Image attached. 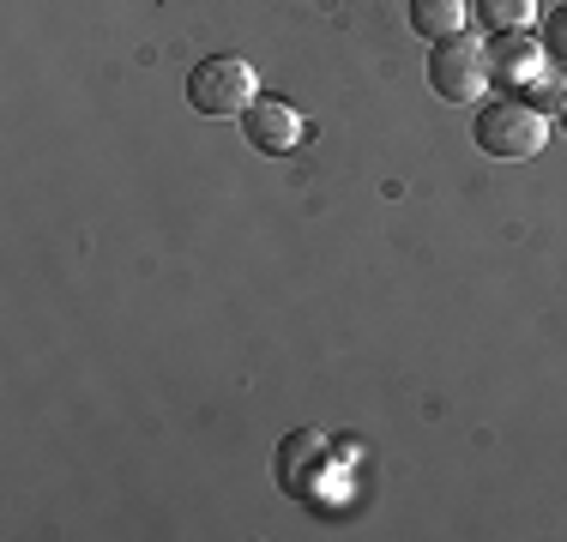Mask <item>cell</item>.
<instances>
[{
	"label": "cell",
	"mask_w": 567,
	"mask_h": 542,
	"mask_svg": "<svg viewBox=\"0 0 567 542\" xmlns=\"http://www.w3.org/2000/svg\"><path fill=\"white\" fill-rule=\"evenodd\" d=\"M187 103L199 115H241L254 103V66L241 54H212L187 73Z\"/></svg>",
	"instance_id": "cell-1"
},
{
	"label": "cell",
	"mask_w": 567,
	"mask_h": 542,
	"mask_svg": "<svg viewBox=\"0 0 567 542\" xmlns=\"http://www.w3.org/2000/svg\"><path fill=\"white\" fill-rule=\"evenodd\" d=\"M429 85H435L447 103H471V97H483V85H489V49L471 43L465 31L447 37V43L429 54Z\"/></svg>",
	"instance_id": "cell-2"
},
{
	"label": "cell",
	"mask_w": 567,
	"mask_h": 542,
	"mask_svg": "<svg viewBox=\"0 0 567 542\" xmlns=\"http://www.w3.org/2000/svg\"><path fill=\"white\" fill-rule=\"evenodd\" d=\"M477 145L489 157H537L544 152V115L532 103H489L477 115Z\"/></svg>",
	"instance_id": "cell-3"
},
{
	"label": "cell",
	"mask_w": 567,
	"mask_h": 542,
	"mask_svg": "<svg viewBox=\"0 0 567 542\" xmlns=\"http://www.w3.org/2000/svg\"><path fill=\"white\" fill-rule=\"evenodd\" d=\"M272 470H278V488H284V494L315 500V494H320V482H327V470H332V446H327V434L296 428L290 440L278 446Z\"/></svg>",
	"instance_id": "cell-4"
},
{
	"label": "cell",
	"mask_w": 567,
	"mask_h": 542,
	"mask_svg": "<svg viewBox=\"0 0 567 542\" xmlns=\"http://www.w3.org/2000/svg\"><path fill=\"white\" fill-rule=\"evenodd\" d=\"M241 139H248L254 152H266V157H284V152H296V139H302V115H296L290 103H278V97H254L248 108H241Z\"/></svg>",
	"instance_id": "cell-5"
},
{
	"label": "cell",
	"mask_w": 567,
	"mask_h": 542,
	"mask_svg": "<svg viewBox=\"0 0 567 542\" xmlns=\"http://www.w3.org/2000/svg\"><path fill=\"white\" fill-rule=\"evenodd\" d=\"M537 49L525 43V31H502V43H489V73L507 79V85H532L537 79Z\"/></svg>",
	"instance_id": "cell-6"
},
{
	"label": "cell",
	"mask_w": 567,
	"mask_h": 542,
	"mask_svg": "<svg viewBox=\"0 0 567 542\" xmlns=\"http://www.w3.org/2000/svg\"><path fill=\"white\" fill-rule=\"evenodd\" d=\"M411 24L435 43H447V37L465 31V0H411Z\"/></svg>",
	"instance_id": "cell-7"
},
{
	"label": "cell",
	"mask_w": 567,
	"mask_h": 542,
	"mask_svg": "<svg viewBox=\"0 0 567 542\" xmlns=\"http://www.w3.org/2000/svg\"><path fill=\"white\" fill-rule=\"evenodd\" d=\"M483 19H489L495 31H525V24L537 19V0H483Z\"/></svg>",
	"instance_id": "cell-8"
},
{
	"label": "cell",
	"mask_w": 567,
	"mask_h": 542,
	"mask_svg": "<svg viewBox=\"0 0 567 542\" xmlns=\"http://www.w3.org/2000/svg\"><path fill=\"white\" fill-rule=\"evenodd\" d=\"M544 49H549V61H561V66H567V7L549 12V24H544Z\"/></svg>",
	"instance_id": "cell-9"
},
{
	"label": "cell",
	"mask_w": 567,
	"mask_h": 542,
	"mask_svg": "<svg viewBox=\"0 0 567 542\" xmlns=\"http://www.w3.org/2000/svg\"><path fill=\"white\" fill-rule=\"evenodd\" d=\"M561 127H567V108H561Z\"/></svg>",
	"instance_id": "cell-10"
}]
</instances>
